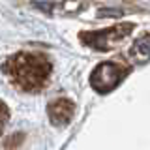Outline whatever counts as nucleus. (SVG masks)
Instances as JSON below:
<instances>
[{"label":"nucleus","instance_id":"nucleus-1","mask_svg":"<svg viewBox=\"0 0 150 150\" xmlns=\"http://www.w3.org/2000/svg\"><path fill=\"white\" fill-rule=\"evenodd\" d=\"M8 71H9L11 81L19 88L34 92V90H40L47 83L51 66L47 62V58L41 54L21 53L8 64Z\"/></svg>","mask_w":150,"mask_h":150},{"label":"nucleus","instance_id":"nucleus-2","mask_svg":"<svg viewBox=\"0 0 150 150\" xmlns=\"http://www.w3.org/2000/svg\"><path fill=\"white\" fill-rule=\"evenodd\" d=\"M124 75H126V69L124 68H120V66L115 64V62H105V64H100L92 71L90 84H92L94 90L105 94V92L112 90V88L122 81Z\"/></svg>","mask_w":150,"mask_h":150},{"label":"nucleus","instance_id":"nucleus-3","mask_svg":"<svg viewBox=\"0 0 150 150\" xmlns=\"http://www.w3.org/2000/svg\"><path fill=\"white\" fill-rule=\"evenodd\" d=\"M131 30L129 25H122V26H112L105 32H96V34L88 36V43L98 47L100 51H109L116 41H120L124 36H128V32Z\"/></svg>","mask_w":150,"mask_h":150},{"label":"nucleus","instance_id":"nucleus-4","mask_svg":"<svg viewBox=\"0 0 150 150\" xmlns=\"http://www.w3.org/2000/svg\"><path fill=\"white\" fill-rule=\"evenodd\" d=\"M49 115H51V120L54 124H68L71 115H73V103L68 100H58V101L51 103Z\"/></svg>","mask_w":150,"mask_h":150},{"label":"nucleus","instance_id":"nucleus-5","mask_svg":"<svg viewBox=\"0 0 150 150\" xmlns=\"http://www.w3.org/2000/svg\"><path fill=\"white\" fill-rule=\"evenodd\" d=\"M131 56H133L137 62H144L150 58V40H141L131 47Z\"/></svg>","mask_w":150,"mask_h":150}]
</instances>
